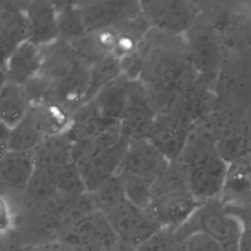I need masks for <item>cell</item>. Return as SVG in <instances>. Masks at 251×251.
Segmentation results:
<instances>
[{
    "label": "cell",
    "mask_w": 251,
    "mask_h": 251,
    "mask_svg": "<svg viewBox=\"0 0 251 251\" xmlns=\"http://www.w3.org/2000/svg\"><path fill=\"white\" fill-rule=\"evenodd\" d=\"M226 206L240 222L241 231L239 237V251H251V204L244 206L226 204Z\"/></svg>",
    "instance_id": "26"
},
{
    "label": "cell",
    "mask_w": 251,
    "mask_h": 251,
    "mask_svg": "<svg viewBox=\"0 0 251 251\" xmlns=\"http://www.w3.org/2000/svg\"><path fill=\"white\" fill-rule=\"evenodd\" d=\"M157 116L158 112L144 84L139 79L129 80L121 120L124 134L129 140L149 139Z\"/></svg>",
    "instance_id": "5"
},
{
    "label": "cell",
    "mask_w": 251,
    "mask_h": 251,
    "mask_svg": "<svg viewBox=\"0 0 251 251\" xmlns=\"http://www.w3.org/2000/svg\"><path fill=\"white\" fill-rule=\"evenodd\" d=\"M128 142L121 124H111L93 140L73 143V160L80 170L87 192L118 175Z\"/></svg>",
    "instance_id": "2"
},
{
    "label": "cell",
    "mask_w": 251,
    "mask_h": 251,
    "mask_svg": "<svg viewBox=\"0 0 251 251\" xmlns=\"http://www.w3.org/2000/svg\"><path fill=\"white\" fill-rule=\"evenodd\" d=\"M89 193L96 209L104 215L109 214L127 200L123 182L118 176L108 179L93 192Z\"/></svg>",
    "instance_id": "24"
},
{
    "label": "cell",
    "mask_w": 251,
    "mask_h": 251,
    "mask_svg": "<svg viewBox=\"0 0 251 251\" xmlns=\"http://www.w3.org/2000/svg\"><path fill=\"white\" fill-rule=\"evenodd\" d=\"M175 242L176 238L173 229L160 228L137 246L134 251H173Z\"/></svg>",
    "instance_id": "27"
},
{
    "label": "cell",
    "mask_w": 251,
    "mask_h": 251,
    "mask_svg": "<svg viewBox=\"0 0 251 251\" xmlns=\"http://www.w3.org/2000/svg\"><path fill=\"white\" fill-rule=\"evenodd\" d=\"M59 240L77 251H108L118 237L107 217L94 211L72 226Z\"/></svg>",
    "instance_id": "6"
},
{
    "label": "cell",
    "mask_w": 251,
    "mask_h": 251,
    "mask_svg": "<svg viewBox=\"0 0 251 251\" xmlns=\"http://www.w3.org/2000/svg\"><path fill=\"white\" fill-rule=\"evenodd\" d=\"M191 126L170 112L158 113L149 140L171 162L179 159Z\"/></svg>",
    "instance_id": "13"
},
{
    "label": "cell",
    "mask_w": 251,
    "mask_h": 251,
    "mask_svg": "<svg viewBox=\"0 0 251 251\" xmlns=\"http://www.w3.org/2000/svg\"><path fill=\"white\" fill-rule=\"evenodd\" d=\"M175 238H176V237H175ZM173 251H187L185 242H184V241H179V240H176V242H175Z\"/></svg>",
    "instance_id": "32"
},
{
    "label": "cell",
    "mask_w": 251,
    "mask_h": 251,
    "mask_svg": "<svg viewBox=\"0 0 251 251\" xmlns=\"http://www.w3.org/2000/svg\"><path fill=\"white\" fill-rule=\"evenodd\" d=\"M221 199L232 206L251 204V160L242 156L229 163Z\"/></svg>",
    "instance_id": "17"
},
{
    "label": "cell",
    "mask_w": 251,
    "mask_h": 251,
    "mask_svg": "<svg viewBox=\"0 0 251 251\" xmlns=\"http://www.w3.org/2000/svg\"><path fill=\"white\" fill-rule=\"evenodd\" d=\"M0 141H1V154H4L9 151L10 146V137H11V128L1 124L0 130Z\"/></svg>",
    "instance_id": "30"
},
{
    "label": "cell",
    "mask_w": 251,
    "mask_h": 251,
    "mask_svg": "<svg viewBox=\"0 0 251 251\" xmlns=\"http://www.w3.org/2000/svg\"><path fill=\"white\" fill-rule=\"evenodd\" d=\"M87 33L115 27L141 13L140 1L75 2Z\"/></svg>",
    "instance_id": "9"
},
{
    "label": "cell",
    "mask_w": 251,
    "mask_h": 251,
    "mask_svg": "<svg viewBox=\"0 0 251 251\" xmlns=\"http://www.w3.org/2000/svg\"><path fill=\"white\" fill-rule=\"evenodd\" d=\"M134 250H135V248H132V247L118 240V242L108 251H134Z\"/></svg>",
    "instance_id": "31"
},
{
    "label": "cell",
    "mask_w": 251,
    "mask_h": 251,
    "mask_svg": "<svg viewBox=\"0 0 251 251\" xmlns=\"http://www.w3.org/2000/svg\"><path fill=\"white\" fill-rule=\"evenodd\" d=\"M56 184L58 197L63 199L75 198L87 192L80 170L74 160L59 170Z\"/></svg>",
    "instance_id": "25"
},
{
    "label": "cell",
    "mask_w": 251,
    "mask_h": 251,
    "mask_svg": "<svg viewBox=\"0 0 251 251\" xmlns=\"http://www.w3.org/2000/svg\"><path fill=\"white\" fill-rule=\"evenodd\" d=\"M240 231L239 220L220 198L200 204L193 215L174 230V234L176 240L185 241L191 235L203 232L224 245L239 243Z\"/></svg>",
    "instance_id": "3"
},
{
    "label": "cell",
    "mask_w": 251,
    "mask_h": 251,
    "mask_svg": "<svg viewBox=\"0 0 251 251\" xmlns=\"http://www.w3.org/2000/svg\"><path fill=\"white\" fill-rule=\"evenodd\" d=\"M189 60L203 75L214 77L220 64V44L213 25L200 15L197 23L183 36Z\"/></svg>",
    "instance_id": "8"
},
{
    "label": "cell",
    "mask_w": 251,
    "mask_h": 251,
    "mask_svg": "<svg viewBox=\"0 0 251 251\" xmlns=\"http://www.w3.org/2000/svg\"><path fill=\"white\" fill-rule=\"evenodd\" d=\"M184 242L187 251H224L220 242L203 232L191 235Z\"/></svg>",
    "instance_id": "28"
},
{
    "label": "cell",
    "mask_w": 251,
    "mask_h": 251,
    "mask_svg": "<svg viewBox=\"0 0 251 251\" xmlns=\"http://www.w3.org/2000/svg\"><path fill=\"white\" fill-rule=\"evenodd\" d=\"M33 152L36 167L57 175L61 168L73 161V142L66 131L45 139Z\"/></svg>",
    "instance_id": "20"
},
{
    "label": "cell",
    "mask_w": 251,
    "mask_h": 251,
    "mask_svg": "<svg viewBox=\"0 0 251 251\" xmlns=\"http://www.w3.org/2000/svg\"><path fill=\"white\" fill-rule=\"evenodd\" d=\"M199 205L189 189H177L153 196L146 209L161 228L175 230L193 215Z\"/></svg>",
    "instance_id": "12"
},
{
    "label": "cell",
    "mask_w": 251,
    "mask_h": 251,
    "mask_svg": "<svg viewBox=\"0 0 251 251\" xmlns=\"http://www.w3.org/2000/svg\"><path fill=\"white\" fill-rule=\"evenodd\" d=\"M111 124L99 114L94 104L87 101L71 115L67 133L73 143L90 141L96 138Z\"/></svg>",
    "instance_id": "19"
},
{
    "label": "cell",
    "mask_w": 251,
    "mask_h": 251,
    "mask_svg": "<svg viewBox=\"0 0 251 251\" xmlns=\"http://www.w3.org/2000/svg\"><path fill=\"white\" fill-rule=\"evenodd\" d=\"M122 75L120 59L110 54L93 64L89 68L88 84L85 102L91 100L104 86Z\"/></svg>",
    "instance_id": "22"
},
{
    "label": "cell",
    "mask_w": 251,
    "mask_h": 251,
    "mask_svg": "<svg viewBox=\"0 0 251 251\" xmlns=\"http://www.w3.org/2000/svg\"><path fill=\"white\" fill-rule=\"evenodd\" d=\"M140 6L151 29L172 36H184L202 12L199 2L186 0H146Z\"/></svg>",
    "instance_id": "4"
},
{
    "label": "cell",
    "mask_w": 251,
    "mask_h": 251,
    "mask_svg": "<svg viewBox=\"0 0 251 251\" xmlns=\"http://www.w3.org/2000/svg\"><path fill=\"white\" fill-rule=\"evenodd\" d=\"M29 41L45 47L59 40L58 9L56 2L45 0L25 1Z\"/></svg>",
    "instance_id": "14"
},
{
    "label": "cell",
    "mask_w": 251,
    "mask_h": 251,
    "mask_svg": "<svg viewBox=\"0 0 251 251\" xmlns=\"http://www.w3.org/2000/svg\"><path fill=\"white\" fill-rule=\"evenodd\" d=\"M56 4L58 9L59 39L72 44L87 34L75 2L58 1Z\"/></svg>",
    "instance_id": "23"
},
{
    "label": "cell",
    "mask_w": 251,
    "mask_h": 251,
    "mask_svg": "<svg viewBox=\"0 0 251 251\" xmlns=\"http://www.w3.org/2000/svg\"><path fill=\"white\" fill-rule=\"evenodd\" d=\"M170 163L149 139L129 140L118 175L154 184Z\"/></svg>",
    "instance_id": "10"
},
{
    "label": "cell",
    "mask_w": 251,
    "mask_h": 251,
    "mask_svg": "<svg viewBox=\"0 0 251 251\" xmlns=\"http://www.w3.org/2000/svg\"><path fill=\"white\" fill-rule=\"evenodd\" d=\"M30 104L21 85L12 82H2L0 91L1 124L13 128L27 114Z\"/></svg>",
    "instance_id": "21"
},
{
    "label": "cell",
    "mask_w": 251,
    "mask_h": 251,
    "mask_svg": "<svg viewBox=\"0 0 251 251\" xmlns=\"http://www.w3.org/2000/svg\"><path fill=\"white\" fill-rule=\"evenodd\" d=\"M217 136L218 121L212 111L191 126L178 159L189 191L200 204L220 199L226 182L229 164L218 149Z\"/></svg>",
    "instance_id": "1"
},
{
    "label": "cell",
    "mask_w": 251,
    "mask_h": 251,
    "mask_svg": "<svg viewBox=\"0 0 251 251\" xmlns=\"http://www.w3.org/2000/svg\"><path fill=\"white\" fill-rule=\"evenodd\" d=\"M29 40L25 1H0V47L2 61Z\"/></svg>",
    "instance_id": "15"
},
{
    "label": "cell",
    "mask_w": 251,
    "mask_h": 251,
    "mask_svg": "<svg viewBox=\"0 0 251 251\" xmlns=\"http://www.w3.org/2000/svg\"><path fill=\"white\" fill-rule=\"evenodd\" d=\"M41 63V47L27 40L2 61V82L22 86L39 74Z\"/></svg>",
    "instance_id": "16"
},
{
    "label": "cell",
    "mask_w": 251,
    "mask_h": 251,
    "mask_svg": "<svg viewBox=\"0 0 251 251\" xmlns=\"http://www.w3.org/2000/svg\"><path fill=\"white\" fill-rule=\"evenodd\" d=\"M105 216L118 240L132 248L139 246L161 228L147 209L137 207L128 200Z\"/></svg>",
    "instance_id": "7"
},
{
    "label": "cell",
    "mask_w": 251,
    "mask_h": 251,
    "mask_svg": "<svg viewBox=\"0 0 251 251\" xmlns=\"http://www.w3.org/2000/svg\"><path fill=\"white\" fill-rule=\"evenodd\" d=\"M36 168L33 151L9 150L0 155L1 198L11 202L27 188Z\"/></svg>",
    "instance_id": "11"
},
{
    "label": "cell",
    "mask_w": 251,
    "mask_h": 251,
    "mask_svg": "<svg viewBox=\"0 0 251 251\" xmlns=\"http://www.w3.org/2000/svg\"><path fill=\"white\" fill-rule=\"evenodd\" d=\"M25 251H77L69 244L65 243L62 240L55 242H49L45 244H38L35 246H30Z\"/></svg>",
    "instance_id": "29"
},
{
    "label": "cell",
    "mask_w": 251,
    "mask_h": 251,
    "mask_svg": "<svg viewBox=\"0 0 251 251\" xmlns=\"http://www.w3.org/2000/svg\"><path fill=\"white\" fill-rule=\"evenodd\" d=\"M128 79L123 75L104 86L91 100L102 118L109 124H121L126 106Z\"/></svg>",
    "instance_id": "18"
}]
</instances>
